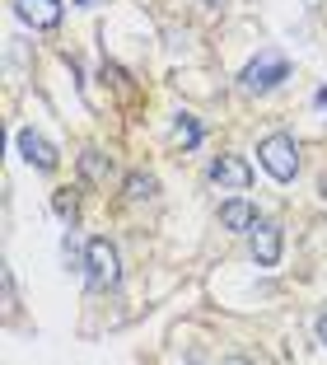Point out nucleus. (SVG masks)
Here are the masks:
<instances>
[{
    "instance_id": "f257e3e1",
    "label": "nucleus",
    "mask_w": 327,
    "mask_h": 365,
    "mask_svg": "<svg viewBox=\"0 0 327 365\" xmlns=\"http://www.w3.org/2000/svg\"><path fill=\"white\" fill-rule=\"evenodd\" d=\"M257 164L271 173L276 182H295L299 178V140L290 131H271L257 140Z\"/></svg>"
},
{
    "instance_id": "a211bd4d",
    "label": "nucleus",
    "mask_w": 327,
    "mask_h": 365,
    "mask_svg": "<svg viewBox=\"0 0 327 365\" xmlns=\"http://www.w3.org/2000/svg\"><path fill=\"white\" fill-rule=\"evenodd\" d=\"M215 5H224V0H215Z\"/></svg>"
},
{
    "instance_id": "20e7f679",
    "label": "nucleus",
    "mask_w": 327,
    "mask_h": 365,
    "mask_svg": "<svg viewBox=\"0 0 327 365\" xmlns=\"http://www.w3.org/2000/svg\"><path fill=\"white\" fill-rule=\"evenodd\" d=\"M14 150H19V160L28 164V169H38V173H56L61 169V150H56L38 127H19L14 131Z\"/></svg>"
},
{
    "instance_id": "423d86ee",
    "label": "nucleus",
    "mask_w": 327,
    "mask_h": 365,
    "mask_svg": "<svg viewBox=\"0 0 327 365\" xmlns=\"http://www.w3.org/2000/svg\"><path fill=\"white\" fill-rule=\"evenodd\" d=\"M211 182L215 187H229V192H248V187H253V164L243 160V155H215Z\"/></svg>"
},
{
    "instance_id": "dca6fc26",
    "label": "nucleus",
    "mask_w": 327,
    "mask_h": 365,
    "mask_svg": "<svg viewBox=\"0 0 327 365\" xmlns=\"http://www.w3.org/2000/svg\"><path fill=\"white\" fill-rule=\"evenodd\" d=\"M224 365H253V361H243V356H229V361H224Z\"/></svg>"
},
{
    "instance_id": "f3484780",
    "label": "nucleus",
    "mask_w": 327,
    "mask_h": 365,
    "mask_svg": "<svg viewBox=\"0 0 327 365\" xmlns=\"http://www.w3.org/2000/svg\"><path fill=\"white\" fill-rule=\"evenodd\" d=\"M75 5H89V0H75Z\"/></svg>"
},
{
    "instance_id": "1a4fd4ad",
    "label": "nucleus",
    "mask_w": 327,
    "mask_h": 365,
    "mask_svg": "<svg viewBox=\"0 0 327 365\" xmlns=\"http://www.w3.org/2000/svg\"><path fill=\"white\" fill-rule=\"evenodd\" d=\"M80 178H85V182H108V178H113V155H103V150L89 145V150L80 155Z\"/></svg>"
},
{
    "instance_id": "7ed1b4c3",
    "label": "nucleus",
    "mask_w": 327,
    "mask_h": 365,
    "mask_svg": "<svg viewBox=\"0 0 327 365\" xmlns=\"http://www.w3.org/2000/svg\"><path fill=\"white\" fill-rule=\"evenodd\" d=\"M85 281H89V290H113L122 281V258H117L113 239L98 235L85 244Z\"/></svg>"
},
{
    "instance_id": "9b49d317",
    "label": "nucleus",
    "mask_w": 327,
    "mask_h": 365,
    "mask_svg": "<svg viewBox=\"0 0 327 365\" xmlns=\"http://www.w3.org/2000/svg\"><path fill=\"white\" fill-rule=\"evenodd\" d=\"M173 140H178L182 150H197L201 140H206V127H201L192 113H173Z\"/></svg>"
},
{
    "instance_id": "0eeeda50",
    "label": "nucleus",
    "mask_w": 327,
    "mask_h": 365,
    "mask_svg": "<svg viewBox=\"0 0 327 365\" xmlns=\"http://www.w3.org/2000/svg\"><path fill=\"white\" fill-rule=\"evenodd\" d=\"M14 14H19L28 29H56L66 14V0H14Z\"/></svg>"
},
{
    "instance_id": "6e6552de",
    "label": "nucleus",
    "mask_w": 327,
    "mask_h": 365,
    "mask_svg": "<svg viewBox=\"0 0 327 365\" xmlns=\"http://www.w3.org/2000/svg\"><path fill=\"white\" fill-rule=\"evenodd\" d=\"M257 220H262V215H257V206L248 202V197H229V202H220V225L229 230V235H253Z\"/></svg>"
},
{
    "instance_id": "9d476101",
    "label": "nucleus",
    "mask_w": 327,
    "mask_h": 365,
    "mask_svg": "<svg viewBox=\"0 0 327 365\" xmlns=\"http://www.w3.org/2000/svg\"><path fill=\"white\" fill-rule=\"evenodd\" d=\"M122 192H127L131 202H155V197H159V178H155V173H145V169H136V173L122 178Z\"/></svg>"
},
{
    "instance_id": "39448f33",
    "label": "nucleus",
    "mask_w": 327,
    "mask_h": 365,
    "mask_svg": "<svg viewBox=\"0 0 327 365\" xmlns=\"http://www.w3.org/2000/svg\"><path fill=\"white\" fill-rule=\"evenodd\" d=\"M248 253H253L257 267H276L281 253H285V230L276 220H257L253 235H248Z\"/></svg>"
},
{
    "instance_id": "ddd939ff",
    "label": "nucleus",
    "mask_w": 327,
    "mask_h": 365,
    "mask_svg": "<svg viewBox=\"0 0 327 365\" xmlns=\"http://www.w3.org/2000/svg\"><path fill=\"white\" fill-rule=\"evenodd\" d=\"M61 258H66V267H71V272H85V248L75 244V235L61 239Z\"/></svg>"
},
{
    "instance_id": "f03ea898",
    "label": "nucleus",
    "mask_w": 327,
    "mask_h": 365,
    "mask_svg": "<svg viewBox=\"0 0 327 365\" xmlns=\"http://www.w3.org/2000/svg\"><path fill=\"white\" fill-rule=\"evenodd\" d=\"M285 80H290V61H285V52H276V47H262V52L239 71V85L248 89V94H271Z\"/></svg>"
},
{
    "instance_id": "f8f14e48",
    "label": "nucleus",
    "mask_w": 327,
    "mask_h": 365,
    "mask_svg": "<svg viewBox=\"0 0 327 365\" xmlns=\"http://www.w3.org/2000/svg\"><path fill=\"white\" fill-rule=\"evenodd\" d=\"M52 211H56V220H66V230L80 220V197L71 192V187H56L52 192Z\"/></svg>"
},
{
    "instance_id": "4468645a",
    "label": "nucleus",
    "mask_w": 327,
    "mask_h": 365,
    "mask_svg": "<svg viewBox=\"0 0 327 365\" xmlns=\"http://www.w3.org/2000/svg\"><path fill=\"white\" fill-rule=\"evenodd\" d=\"M313 103H318V113H323V122H327V85L313 89Z\"/></svg>"
},
{
    "instance_id": "2eb2a0df",
    "label": "nucleus",
    "mask_w": 327,
    "mask_h": 365,
    "mask_svg": "<svg viewBox=\"0 0 327 365\" xmlns=\"http://www.w3.org/2000/svg\"><path fill=\"white\" fill-rule=\"evenodd\" d=\"M313 333H318V342H323V346H327V309H323V314H318V323H313Z\"/></svg>"
}]
</instances>
